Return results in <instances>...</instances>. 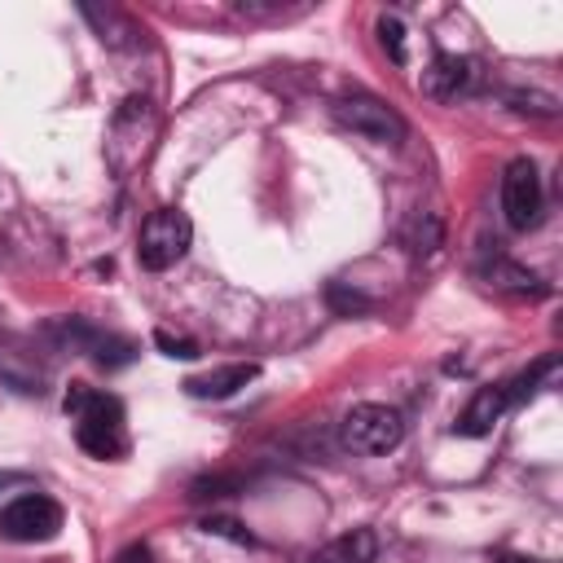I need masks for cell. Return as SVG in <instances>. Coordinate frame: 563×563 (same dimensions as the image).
Listing matches in <instances>:
<instances>
[{
  "label": "cell",
  "instance_id": "6da1fadb",
  "mask_svg": "<svg viewBox=\"0 0 563 563\" xmlns=\"http://www.w3.org/2000/svg\"><path fill=\"white\" fill-rule=\"evenodd\" d=\"M62 409L75 418V440H79L84 453H92V457H119L128 449L123 405L110 391H97L88 383H70Z\"/></svg>",
  "mask_w": 563,
  "mask_h": 563
},
{
  "label": "cell",
  "instance_id": "7a4b0ae2",
  "mask_svg": "<svg viewBox=\"0 0 563 563\" xmlns=\"http://www.w3.org/2000/svg\"><path fill=\"white\" fill-rule=\"evenodd\" d=\"M158 132V114H154V101L132 92L119 101L114 119H110V136H106V158L119 176H128L145 154H150V141Z\"/></svg>",
  "mask_w": 563,
  "mask_h": 563
},
{
  "label": "cell",
  "instance_id": "3957f363",
  "mask_svg": "<svg viewBox=\"0 0 563 563\" xmlns=\"http://www.w3.org/2000/svg\"><path fill=\"white\" fill-rule=\"evenodd\" d=\"M189 242H194V224H189V216L176 211V207H158V211H150V216L141 220V233H136V260H141L145 273H163V268H172L176 260H185Z\"/></svg>",
  "mask_w": 563,
  "mask_h": 563
},
{
  "label": "cell",
  "instance_id": "277c9868",
  "mask_svg": "<svg viewBox=\"0 0 563 563\" xmlns=\"http://www.w3.org/2000/svg\"><path fill=\"white\" fill-rule=\"evenodd\" d=\"M400 440H405V422H400V413L391 405L365 400V405H352L347 418H343V444L352 453L378 457V453H391Z\"/></svg>",
  "mask_w": 563,
  "mask_h": 563
},
{
  "label": "cell",
  "instance_id": "5b68a950",
  "mask_svg": "<svg viewBox=\"0 0 563 563\" xmlns=\"http://www.w3.org/2000/svg\"><path fill=\"white\" fill-rule=\"evenodd\" d=\"M334 119H339L343 128H352L356 136L374 141V145H400V141L409 136V123H405L387 101H378V97H369V92H352V97L334 101Z\"/></svg>",
  "mask_w": 563,
  "mask_h": 563
},
{
  "label": "cell",
  "instance_id": "8992f818",
  "mask_svg": "<svg viewBox=\"0 0 563 563\" xmlns=\"http://www.w3.org/2000/svg\"><path fill=\"white\" fill-rule=\"evenodd\" d=\"M541 202H545V189H541V172L532 158H510L506 172H501V216L515 233H528L537 220H541Z\"/></svg>",
  "mask_w": 563,
  "mask_h": 563
},
{
  "label": "cell",
  "instance_id": "52a82bcc",
  "mask_svg": "<svg viewBox=\"0 0 563 563\" xmlns=\"http://www.w3.org/2000/svg\"><path fill=\"white\" fill-rule=\"evenodd\" d=\"M62 532V506L44 493H22L9 506H0V537L35 545V541H53Z\"/></svg>",
  "mask_w": 563,
  "mask_h": 563
},
{
  "label": "cell",
  "instance_id": "ba28073f",
  "mask_svg": "<svg viewBox=\"0 0 563 563\" xmlns=\"http://www.w3.org/2000/svg\"><path fill=\"white\" fill-rule=\"evenodd\" d=\"M506 405H510V387H506V383L475 387V396H471V400H466V409L457 413L453 431H457V435H466V440H479V435H488V431L497 427V418L506 413Z\"/></svg>",
  "mask_w": 563,
  "mask_h": 563
},
{
  "label": "cell",
  "instance_id": "9c48e42d",
  "mask_svg": "<svg viewBox=\"0 0 563 563\" xmlns=\"http://www.w3.org/2000/svg\"><path fill=\"white\" fill-rule=\"evenodd\" d=\"M255 374H260L255 361H229V365H216V369H207V374L185 378V391H189L194 400H229V396L242 391Z\"/></svg>",
  "mask_w": 563,
  "mask_h": 563
},
{
  "label": "cell",
  "instance_id": "30bf717a",
  "mask_svg": "<svg viewBox=\"0 0 563 563\" xmlns=\"http://www.w3.org/2000/svg\"><path fill=\"white\" fill-rule=\"evenodd\" d=\"M466 84H471V62L457 53H435L431 66L422 70V92L431 101H453L457 92H466Z\"/></svg>",
  "mask_w": 563,
  "mask_h": 563
},
{
  "label": "cell",
  "instance_id": "8fae6325",
  "mask_svg": "<svg viewBox=\"0 0 563 563\" xmlns=\"http://www.w3.org/2000/svg\"><path fill=\"white\" fill-rule=\"evenodd\" d=\"M374 559H378V537H374V528H352V532L325 541V545L312 554V563H374Z\"/></svg>",
  "mask_w": 563,
  "mask_h": 563
},
{
  "label": "cell",
  "instance_id": "7c38bea8",
  "mask_svg": "<svg viewBox=\"0 0 563 563\" xmlns=\"http://www.w3.org/2000/svg\"><path fill=\"white\" fill-rule=\"evenodd\" d=\"M479 277H484L493 290H510V295H541V290H545L541 277H537L532 268L515 264V260H493V264H484Z\"/></svg>",
  "mask_w": 563,
  "mask_h": 563
},
{
  "label": "cell",
  "instance_id": "4fadbf2b",
  "mask_svg": "<svg viewBox=\"0 0 563 563\" xmlns=\"http://www.w3.org/2000/svg\"><path fill=\"white\" fill-rule=\"evenodd\" d=\"M84 18L97 26V35H101V44H110V48H132L136 44V26H132V18L128 13H119V9H97V4H84Z\"/></svg>",
  "mask_w": 563,
  "mask_h": 563
},
{
  "label": "cell",
  "instance_id": "5bb4252c",
  "mask_svg": "<svg viewBox=\"0 0 563 563\" xmlns=\"http://www.w3.org/2000/svg\"><path fill=\"white\" fill-rule=\"evenodd\" d=\"M440 238H444L440 216H435V211H422V207H418V211L405 220V233H400V242H405V246H409V255H418V260L435 255Z\"/></svg>",
  "mask_w": 563,
  "mask_h": 563
},
{
  "label": "cell",
  "instance_id": "9a60e30c",
  "mask_svg": "<svg viewBox=\"0 0 563 563\" xmlns=\"http://www.w3.org/2000/svg\"><path fill=\"white\" fill-rule=\"evenodd\" d=\"M325 303H330L334 312H343V317L374 308V299H365L361 290H347V282H330V286H325Z\"/></svg>",
  "mask_w": 563,
  "mask_h": 563
},
{
  "label": "cell",
  "instance_id": "2e32d148",
  "mask_svg": "<svg viewBox=\"0 0 563 563\" xmlns=\"http://www.w3.org/2000/svg\"><path fill=\"white\" fill-rule=\"evenodd\" d=\"M378 44L396 66H405V26H400V18H391V13L378 18Z\"/></svg>",
  "mask_w": 563,
  "mask_h": 563
},
{
  "label": "cell",
  "instance_id": "e0dca14e",
  "mask_svg": "<svg viewBox=\"0 0 563 563\" xmlns=\"http://www.w3.org/2000/svg\"><path fill=\"white\" fill-rule=\"evenodd\" d=\"M515 110H523V114H541V119H554L559 114V101L550 97V92H510L506 97Z\"/></svg>",
  "mask_w": 563,
  "mask_h": 563
},
{
  "label": "cell",
  "instance_id": "ac0fdd59",
  "mask_svg": "<svg viewBox=\"0 0 563 563\" xmlns=\"http://www.w3.org/2000/svg\"><path fill=\"white\" fill-rule=\"evenodd\" d=\"M154 343H158L163 356H172V361H194V356H198V343H194V339H180V334H167V330H154Z\"/></svg>",
  "mask_w": 563,
  "mask_h": 563
},
{
  "label": "cell",
  "instance_id": "d6986e66",
  "mask_svg": "<svg viewBox=\"0 0 563 563\" xmlns=\"http://www.w3.org/2000/svg\"><path fill=\"white\" fill-rule=\"evenodd\" d=\"M202 532L229 537V541H238V545H251V532H246L238 519H224V515H207V519H202Z\"/></svg>",
  "mask_w": 563,
  "mask_h": 563
},
{
  "label": "cell",
  "instance_id": "ffe728a7",
  "mask_svg": "<svg viewBox=\"0 0 563 563\" xmlns=\"http://www.w3.org/2000/svg\"><path fill=\"white\" fill-rule=\"evenodd\" d=\"M114 563H154V550H150L145 541H132V545H123V550L114 554Z\"/></svg>",
  "mask_w": 563,
  "mask_h": 563
},
{
  "label": "cell",
  "instance_id": "44dd1931",
  "mask_svg": "<svg viewBox=\"0 0 563 563\" xmlns=\"http://www.w3.org/2000/svg\"><path fill=\"white\" fill-rule=\"evenodd\" d=\"M501 563H545V559H523V554H501Z\"/></svg>",
  "mask_w": 563,
  "mask_h": 563
}]
</instances>
